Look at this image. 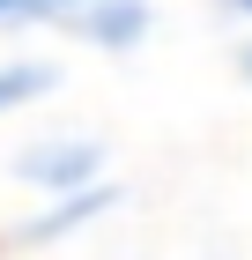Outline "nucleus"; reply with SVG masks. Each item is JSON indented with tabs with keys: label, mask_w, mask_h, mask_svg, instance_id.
<instances>
[{
	"label": "nucleus",
	"mask_w": 252,
	"mask_h": 260,
	"mask_svg": "<svg viewBox=\"0 0 252 260\" xmlns=\"http://www.w3.org/2000/svg\"><path fill=\"white\" fill-rule=\"evenodd\" d=\"M237 8H245V15H252V0H237Z\"/></svg>",
	"instance_id": "nucleus-4"
},
{
	"label": "nucleus",
	"mask_w": 252,
	"mask_h": 260,
	"mask_svg": "<svg viewBox=\"0 0 252 260\" xmlns=\"http://www.w3.org/2000/svg\"><path fill=\"white\" fill-rule=\"evenodd\" d=\"M15 171L30 186H45V193H75L82 201V179L97 171V149H89V141H45V149H22Z\"/></svg>",
	"instance_id": "nucleus-1"
},
{
	"label": "nucleus",
	"mask_w": 252,
	"mask_h": 260,
	"mask_svg": "<svg viewBox=\"0 0 252 260\" xmlns=\"http://www.w3.org/2000/svg\"><path fill=\"white\" fill-rule=\"evenodd\" d=\"M8 8H30V15H38V8H59V0H0V15H8Z\"/></svg>",
	"instance_id": "nucleus-3"
},
{
	"label": "nucleus",
	"mask_w": 252,
	"mask_h": 260,
	"mask_svg": "<svg viewBox=\"0 0 252 260\" xmlns=\"http://www.w3.org/2000/svg\"><path fill=\"white\" fill-rule=\"evenodd\" d=\"M38 89H45V67H0V112L22 104V97H38Z\"/></svg>",
	"instance_id": "nucleus-2"
}]
</instances>
